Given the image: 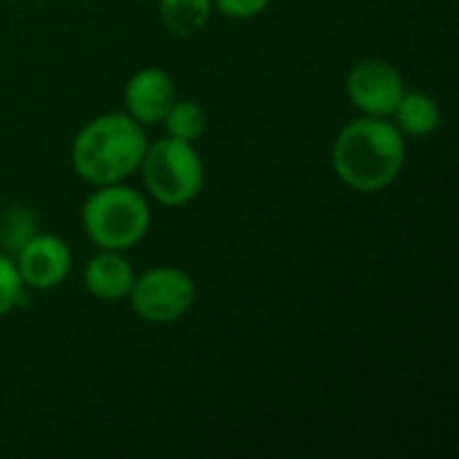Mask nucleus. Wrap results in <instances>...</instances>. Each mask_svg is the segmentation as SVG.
<instances>
[{"instance_id":"nucleus-1","label":"nucleus","mask_w":459,"mask_h":459,"mask_svg":"<svg viewBox=\"0 0 459 459\" xmlns=\"http://www.w3.org/2000/svg\"><path fill=\"white\" fill-rule=\"evenodd\" d=\"M331 164L347 188L358 194L385 191L406 164V137L390 118H352L333 137Z\"/></svg>"},{"instance_id":"nucleus-2","label":"nucleus","mask_w":459,"mask_h":459,"mask_svg":"<svg viewBox=\"0 0 459 459\" xmlns=\"http://www.w3.org/2000/svg\"><path fill=\"white\" fill-rule=\"evenodd\" d=\"M148 137L129 113H102L73 137L70 161L81 180L97 186L124 183L140 169Z\"/></svg>"},{"instance_id":"nucleus-3","label":"nucleus","mask_w":459,"mask_h":459,"mask_svg":"<svg viewBox=\"0 0 459 459\" xmlns=\"http://www.w3.org/2000/svg\"><path fill=\"white\" fill-rule=\"evenodd\" d=\"M81 223L86 237L100 250H129L134 247L151 226V207L140 191L124 183L97 186V191L83 202Z\"/></svg>"},{"instance_id":"nucleus-4","label":"nucleus","mask_w":459,"mask_h":459,"mask_svg":"<svg viewBox=\"0 0 459 459\" xmlns=\"http://www.w3.org/2000/svg\"><path fill=\"white\" fill-rule=\"evenodd\" d=\"M140 175L148 194L164 207H183L194 202L204 186V164L194 143H183L169 134L148 143Z\"/></svg>"},{"instance_id":"nucleus-5","label":"nucleus","mask_w":459,"mask_h":459,"mask_svg":"<svg viewBox=\"0 0 459 459\" xmlns=\"http://www.w3.org/2000/svg\"><path fill=\"white\" fill-rule=\"evenodd\" d=\"M132 309L145 323H175L191 312L196 301L194 280L178 266H153L134 277L126 296Z\"/></svg>"},{"instance_id":"nucleus-6","label":"nucleus","mask_w":459,"mask_h":459,"mask_svg":"<svg viewBox=\"0 0 459 459\" xmlns=\"http://www.w3.org/2000/svg\"><path fill=\"white\" fill-rule=\"evenodd\" d=\"M347 97L363 116L390 118L406 83L395 65L385 59H363L347 73Z\"/></svg>"},{"instance_id":"nucleus-7","label":"nucleus","mask_w":459,"mask_h":459,"mask_svg":"<svg viewBox=\"0 0 459 459\" xmlns=\"http://www.w3.org/2000/svg\"><path fill=\"white\" fill-rule=\"evenodd\" d=\"M13 255H16L13 264L24 288H35V290L56 288L70 274V266H73L67 242L54 234L30 237Z\"/></svg>"},{"instance_id":"nucleus-8","label":"nucleus","mask_w":459,"mask_h":459,"mask_svg":"<svg viewBox=\"0 0 459 459\" xmlns=\"http://www.w3.org/2000/svg\"><path fill=\"white\" fill-rule=\"evenodd\" d=\"M175 100H178L175 81L161 67H140L137 73L129 75L124 86V105H126L124 113H129L143 126L161 124V118L167 116Z\"/></svg>"},{"instance_id":"nucleus-9","label":"nucleus","mask_w":459,"mask_h":459,"mask_svg":"<svg viewBox=\"0 0 459 459\" xmlns=\"http://www.w3.org/2000/svg\"><path fill=\"white\" fill-rule=\"evenodd\" d=\"M134 269L121 250H100L83 266V288L100 301H121L129 296L134 282Z\"/></svg>"},{"instance_id":"nucleus-10","label":"nucleus","mask_w":459,"mask_h":459,"mask_svg":"<svg viewBox=\"0 0 459 459\" xmlns=\"http://www.w3.org/2000/svg\"><path fill=\"white\" fill-rule=\"evenodd\" d=\"M390 118L403 137H430L441 124V108L428 91L406 89Z\"/></svg>"},{"instance_id":"nucleus-11","label":"nucleus","mask_w":459,"mask_h":459,"mask_svg":"<svg viewBox=\"0 0 459 459\" xmlns=\"http://www.w3.org/2000/svg\"><path fill=\"white\" fill-rule=\"evenodd\" d=\"M212 13V0H159V16L172 35L199 32Z\"/></svg>"},{"instance_id":"nucleus-12","label":"nucleus","mask_w":459,"mask_h":459,"mask_svg":"<svg viewBox=\"0 0 459 459\" xmlns=\"http://www.w3.org/2000/svg\"><path fill=\"white\" fill-rule=\"evenodd\" d=\"M161 124L169 137L183 143H196L207 129V113L194 100H175L167 116L161 118Z\"/></svg>"},{"instance_id":"nucleus-13","label":"nucleus","mask_w":459,"mask_h":459,"mask_svg":"<svg viewBox=\"0 0 459 459\" xmlns=\"http://www.w3.org/2000/svg\"><path fill=\"white\" fill-rule=\"evenodd\" d=\"M35 215L27 212L24 207H11L8 215L0 223V245L8 253H16L30 237H35Z\"/></svg>"},{"instance_id":"nucleus-14","label":"nucleus","mask_w":459,"mask_h":459,"mask_svg":"<svg viewBox=\"0 0 459 459\" xmlns=\"http://www.w3.org/2000/svg\"><path fill=\"white\" fill-rule=\"evenodd\" d=\"M24 301V282L8 253H0V317L11 315Z\"/></svg>"},{"instance_id":"nucleus-15","label":"nucleus","mask_w":459,"mask_h":459,"mask_svg":"<svg viewBox=\"0 0 459 459\" xmlns=\"http://www.w3.org/2000/svg\"><path fill=\"white\" fill-rule=\"evenodd\" d=\"M269 3L272 0H212V8H218L229 19H253L261 16Z\"/></svg>"}]
</instances>
